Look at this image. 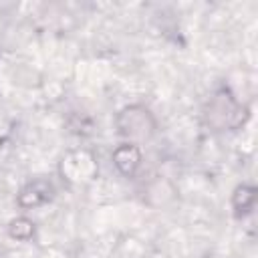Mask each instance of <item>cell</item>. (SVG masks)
I'll list each match as a JSON object with an SVG mask.
<instances>
[{"label": "cell", "instance_id": "obj_1", "mask_svg": "<svg viewBox=\"0 0 258 258\" xmlns=\"http://www.w3.org/2000/svg\"><path fill=\"white\" fill-rule=\"evenodd\" d=\"M248 117H250V109L236 97V93L228 85L218 87L208 97L202 109L204 125L214 133L236 131L248 121Z\"/></svg>", "mask_w": 258, "mask_h": 258}, {"label": "cell", "instance_id": "obj_3", "mask_svg": "<svg viewBox=\"0 0 258 258\" xmlns=\"http://www.w3.org/2000/svg\"><path fill=\"white\" fill-rule=\"evenodd\" d=\"M99 171L97 159L85 151V149H77V151H69L62 161H60V175L64 181L75 183V185H83L89 183Z\"/></svg>", "mask_w": 258, "mask_h": 258}, {"label": "cell", "instance_id": "obj_2", "mask_svg": "<svg viewBox=\"0 0 258 258\" xmlns=\"http://www.w3.org/2000/svg\"><path fill=\"white\" fill-rule=\"evenodd\" d=\"M113 127L121 141L141 145L157 135L159 121L145 103H129L115 113Z\"/></svg>", "mask_w": 258, "mask_h": 258}, {"label": "cell", "instance_id": "obj_5", "mask_svg": "<svg viewBox=\"0 0 258 258\" xmlns=\"http://www.w3.org/2000/svg\"><path fill=\"white\" fill-rule=\"evenodd\" d=\"M111 163L121 177H135L143 165V149L137 143L121 141L111 151Z\"/></svg>", "mask_w": 258, "mask_h": 258}, {"label": "cell", "instance_id": "obj_4", "mask_svg": "<svg viewBox=\"0 0 258 258\" xmlns=\"http://www.w3.org/2000/svg\"><path fill=\"white\" fill-rule=\"evenodd\" d=\"M56 187L52 183V179L44 177V175H36L30 177L16 194V206L20 210H38L46 204H50L54 200Z\"/></svg>", "mask_w": 258, "mask_h": 258}, {"label": "cell", "instance_id": "obj_6", "mask_svg": "<svg viewBox=\"0 0 258 258\" xmlns=\"http://www.w3.org/2000/svg\"><path fill=\"white\" fill-rule=\"evenodd\" d=\"M256 198L258 191L252 183H238L230 196V206H232V214L240 220L246 218L248 214H252L254 206H256Z\"/></svg>", "mask_w": 258, "mask_h": 258}, {"label": "cell", "instance_id": "obj_7", "mask_svg": "<svg viewBox=\"0 0 258 258\" xmlns=\"http://www.w3.org/2000/svg\"><path fill=\"white\" fill-rule=\"evenodd\" d=\"M6 232H8V236H10L12 240H16V242H28V240H32L34 234H36V224H34L28 216H16V218H12V220L8 222Z\"/></svg>", "mask_w": 258, "mask_h": 258}]
</instances>
